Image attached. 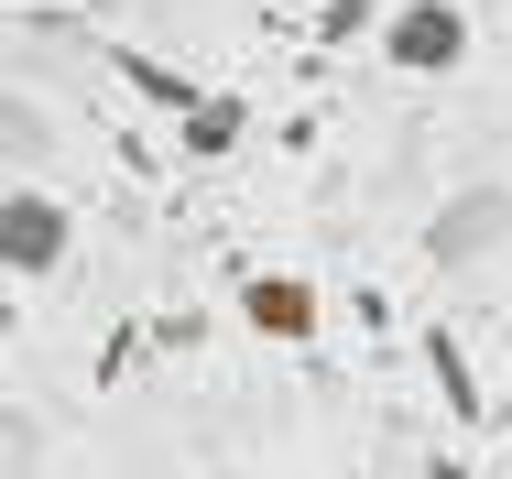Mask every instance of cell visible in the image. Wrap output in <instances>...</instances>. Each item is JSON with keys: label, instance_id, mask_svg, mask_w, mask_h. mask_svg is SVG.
<instances>
[{"label": "cell", "instance_id": "1", "mask_svg": "<svg viewBox=\"0 0 512 479\" xmlns=\"http://www.w3.org/2000/svg\"><path fill=\"white\" fill-rule=\"evenodd\" d=\"M77 251V207L44 186H0V284H44Z\"/></svg>", "mask_w": 512, "mask_h": 479}, {"label": "cell", "instance_id": "2", "mask_svg": "<svg viewBox=\"0 0 512 479\" xmlns=\"http://www.w3.org/2000/svg\"><path fill=\"white\" fill-rule=\"evenodd\" d=\"M382 66L393 77H458L469 66V11L458 0H393L382 11Z\"/></svg>", "mask_w": 512, "mask_h": 479}, {"label": "cell", "instance_id": "3", "mask_svg": "<svg viewBox=\"0 0 512 479\" xmlns=\"http://www.w3.org/2000/svg\"><path fill=\"white\" fill-rule=\"evenodd\" d=\"M502 240H512V186H458L425 218V262H436V273H469V262H491Z\"/></svg>", "mask_w": 512, "mask_h": 479}, {"label": "cell", "instance_id": "4", "mask_svg": "<svg viewBox=\"0 0 512 479\" xmlns=\"http://www.w3.org/2000/svg\"><path fill=\"white\" fill-rule=\"evenodd\" d=\"M240 327L273 338V349H306L316 327H327V294H316L306 273H251V284H240Z\"/></svg>", "mask_w": 512, "mask_h": 479}, {"label": "cell", "instance_id": "5", "mask_svg": "<svg viewBox=\"0 0 512 479\" xmlns=\"http://www.w3.org/2000/svg\"><path fill=\"white\" fill-rule=\"evenodd\" d=\"M109 66H120V88L142 98V109H164V120H186V109H197V77H175V66H164V55H131V44H120V55H109Z\"/></svg>", "mask_w": 512, "mask_h": 479}, {"label": "cell", "instance_id": "6", "mask_svg": "<svg viewBox=\"0 0 512 479\" xmlns=\"http://www.w3.org/2000/svg\"><path fill=\"white\" fill-rule=\"evenodd\" d=\"M240 131H251V109H240V98H197V109L175 120V142H186L197 164H218V153H240Z\"/></svg>", "mask_w": 512, "mask_h": 479}, {"label": "cell", "instance_id": "7", "mask_svg": "<svg viewBox=\"0 0 512 479\" xmlns=\"http://www.w3.org/2000/svg\"><path fill=\"white\" fill-rule=\"evenodd\" d=\"M425 382L447 392V414H480V371H469V349L447 327H425Z\"/></svg>", "mask_w": 512, "mask_h": 479}, {"label": "cell", "instance_id": "8", "mask_svg": "<svg viewBox=\"0 0 512 479\" xmlns=\"http://www.w3.org/2000/svg\"><path fill=\"white\" fill-rule=\"evenodd\" d=\"M425 479H480V469H469V458H447V447H436V458H425Z\"/></svg>", "mask_w": 512, "mask_h": 479}]
</instances>
